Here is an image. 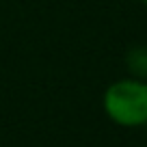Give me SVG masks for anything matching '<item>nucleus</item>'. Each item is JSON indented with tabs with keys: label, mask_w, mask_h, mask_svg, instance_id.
Returning a JSON list of instances; mask_svg holds the SVG:
<instances>
[{
	"label": "nucleus",
	"mask_w": 147,
	"mask_h": 147,
	"mask_svg": "<svg viewBox=\"0 0 147 147\" xmlns=\"http://www.w3.org/2000/svg\"><path fill=\"white\" fill-rule=\"evenodd\" d=\"M104 113L123 128L147 123V82L138 78H121L104 91Z\"/></svg>",
	"instance_id": "1"
},
{
	"label": "nucleus",
	"mask_w": 147,
	"mask_h": 147,
	"mask_svg": "<svg viewBox=\"0 0 147 147\" xmlns=\"http://www.w3.org/2000/svg\"><path fill=\"white\" fill-rule=\"evenodd\" d=\"M125 65H128L132 78L147 80V46H134L125 54Z\"/></svg>",
	"instance_id": "2"
},
{
	"label": "nucleus",
	"mask_w": 147,
	"mask_h": 147,
	"mask_svg": "<svg viewBox=\"0 0 147 147\" xmlns=\"http://www.w3.org/2000/svg\"><path fill=\"white\" fill-rule=\"evenodd\" d=\"M141 2H143V5H145V7H147V0H141Z\"/></svg>",
	"instance_id": "3"
}]
</instances>
